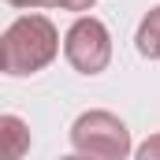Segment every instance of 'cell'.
Returning <instances> with one entry per match:
<instances>
[{"label": "cell", "instance_id": "1", "mask_svg": "<svg viewBox=\"0 0 160 160\" xmlns=\"http://www.w3.org/2000/svg\"><path fill=\"white\" fill-rule=\"evenodd\" d=\"M56 48H60L56 26L45 15H22L0 38V71L4 75H34L45 63H52Z\"/></svg>", "mask_w": 160, "mask_h": 160}, {"label": "cell", "instance_id": "2", "mask_svg": "<svg viewBox=\"0 0 160 160\" xmlns=\"http://www.w3.org/2000/svg\"><path fill=\"white\" fill-rule=\"evenodd\" d=\"M71 145L86 157H104V160H123L130 153V134L112 112H86L71 127Z\"/></svg>", "mask_w": 160, "mask_h": 160}, {"label": "cell", "instance_id": "3", "mask_svg": "<svg viewBox=\"0 0 160 160\" xmlns=\"http://www.w3.org/2000/svg\"><path fill=\"white\" fill-rule=\"evenodd\" d=\"M63 52L71 60V67L82 75H101L112 60V41L101 19H78L67 38H63Z\"/></svg>", "mask_w": 160, "mask_h": 160}, {"label": "cell", "instance_id": "4", "mask_svg": "<svg viewBox=\"0 0 160 160\" xmlns=\"http://www.w3.org/2000/svg\"><path fill=\"white\" fill-rule=\"evenodd\" d=\"M30 149V127L19 116H0V160H19Z\"/></svg>", "mask_w": 160, "mask_h": 160}, {"label": "cell", "instance_id": "5", "mask_svg": "<svg viewBox=\"0 0 160 160\" xmlns=\"http://www.w3.org/2000/svg\"><path fill=\"white\" fill-rule=\"evenodd\" d=\"M138 52L142 56H149V60H160V8H153L145 19H142V26H138Z\"/></svg>", "mask_w": 160, "mask_h": 160}, {"label": "cell", "instance_id": "6", "mask_svg": "<svg viewBox=\"0 0 160 160\" xmlns=\"http://www.w3.org/2000/svg\"><path fill=\"white\" fill-rule=\"evenodd\" d=\"M8 4H15V8H63V11H89L97 0H8Z\"/></svg>", "mask_w": 160, "mask_h": 160}, {"label": "cell", "instance_id": "7", "mask_svg": "<svg viewBox=\"0 0 160 160\" xmlns=\"http://www.w3.org/2000/svg\"><path fill=\"white\" fill-rule=\"evenodd\" d=\"M138 157H142V160H160V134H157V138H149V142L138 149Z\"/></svg>", "mask_w": 160, "mask_h": 160}]
</instances>
